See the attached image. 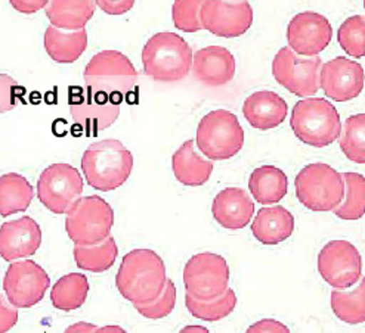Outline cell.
Instances as JSON below:
<instances>
[{
  "label": "cell",
  "instance_id": "obj_1",
  "mask_svg": "<svg viewBox=\"0 0 365 333\" xmlns=\"http://www.w3.org/2000/svg\"><path fill=\"white\" fill-rule=\"evenodd\" d=\"M166 265L151 249H133L120 263L115 286L125 300L135 304L155 301L166 286Z\"/></svg>",
  "mask_w": 365,
  "mask_h": 333
},
{
  "label": "cell",
  "instance_id": "obj_2",
  "mask_svg": "<svg viewBox=\"0 0 365 333\" xmlns=\"http://www.w3.org/2000/svg\"><path fill=\"white\" fill-rule=\"evenodd\" d=\"M80 164L91 187L99 192H113L130 177L133 155L120 140L106 139L92 143Z\"/></svg>",
  "mask_w": 365,
  "mask_h": 333
},
{
  "label": "cell",
  "instance_id": "obj_3",
  "mask_svg": "<svg viewBox=\"0 0 365 333\" xmlns=\"http://www.w3.org/2000/svg\"><path fill=\"white\" fill-rule=\"evenodd\" d=\"M144 73L163 83L184 80L192 68V49L176 33H157L142 49Z\"/></svg>",
  "mask_w": 365,
  "mask_h": 333
},
{
  "label": "cell",
  "instance_id": "obj_4",
  "mask_svg": "<svg viewBox=\"0 0 365 333\" xmlns=\"http://www.w3.org/2000/svg\"><path fill=\"white\" fill-rule=\"evenodd\" d=\"M290 126L300 142L314 148H326L339 139L341 121L330 100L307 97L294 105Z\"/></svg>",
  "mask_w": 365,
  "mask_h": 333
},
{
  "label": "cell",
  "instance_id": "obj_5",
  "mask_svg": "<svg viewBox=\"0 0 365 333\" xmlns=\"http://www.w3.org/2000/svg\"><path fill=\"white\" fill-rule=\"evenodd\" d=\"M294 186L300 204L317 213L333 211L344 196L341 174L331 165L322 162L303 166L296 176Z\"/></svg>",
  "mask_w": 365,
  "mask_h": 333
},
{
  "label": "cell",
  "instance_id": "obj_6",
  "mask_svg": "<svg viewBox=\"0 0 365 333\" xmlns=\"http://www.w3.org/2000/svg\"><path fill=\"white\" fill-rule=\"evenodd\" d=\"M195 142L209 161H225L241 151L245 144V130L235 114L227 110H216L198 122Z\"/></svg>",
  "mask_w": 365,
  "mask_h": 333
},
{
  "label": "cell",
  "instance_id": "obj_7",
  "mask_svg": "<svg viewBox=\"0 0 365 333\" xmlns=\"http://www.w3.org/2000/svg\"><path fill=\"white\" fill-rule=\"evenodd\" d=\"M83 75L86 89L121 99L135 90L138 81V71L130 59L118 51H103L93 55Z\"/></svg>",
  "mask_w": 365,
  "mask_h": 333
},
{
  "label": "cell",
  "instance_id": "obj_8",
  "mask_svg": "<svg viewBox=\"0 0 365 333\" xmlns=\"http://www.w3.org/2000/svg\"><path fill=\"white\" fill-rule=\"evenodd\" d=\"M114 226L111 205L101 196L80 198L66 217V231L77 246H93L110 238Z\"/></svg>",
  "mask_w": 365,
  "mask_h": 333
},
{
  "label": "cell",
  "instance_id": "obj_9",
  "mask_svg": "<svg viewBox=\"0 0 365 333\" xmlns=\"http://www.w3.org/2000/svg\"><path fill=\"white\" fill-rule=\"evenodd\" d=\"M83 179L70 164H52L40 174L37 198L53 214H67L82 198Z\"/></svg>",
  "mask_w": 365,
  "mask_h": 333
},
{
  "label": "cell",
  "instance_id": "obj_10",
  "mask_svg": "<svg viewBox=\"0 0 365 333\" xmlns=\"http://www.w3.org/2000/svg\"><path fill=\"white\" fill-rule=\"evenodd\" d=\"M228 283L230 265L222 255L201 253L191 257L185 264V290L198 301H212L224 295Z\"/></svg>",
  "mask_w": 365,
  "mask_h": 333
},
{
  "label": "cell",
  "instance_id": "obj_11",
  "mask_svg": "<svg viewBox=\"0 0 365 333\" xmlns=\"http://www.w3.org/2000/svg\"><path fill=\"white\" fill-rule=\"evenodd\" d=\"M319 56L303 58L290 48H281L272 60V75L278 85L299 97L314 96L319 89Z\"/></svg>",
  "mask_w": 365,
  "mask_h": 333
},
{
  "label": "cell",
  "instance_id": "obj_12",
  "mask_svg": "<svg viewBox=\"0 0 365 333\" xmlns=\"http://www.w3.org/2000/svg\"><path fill=\"white\" fill-rule=\"evenodd\" d=\"M120 96L96 93L89 89L70 93V112L77 126L86 136L98 134L111 127L120 115Z\"/></svg>",
  "mask_w": 365,
  "mask_h": 333
},
{
  "label": "cell",
  "instance_id": "obj_13",
  "mask_svg": "<svg viewBox=\"0 0 365 333\" xmlns=\"http://www.w3.org/2000/svg\"><path fill=\"white\" fill-rule=\"evenodd\" d=\"M51 278L46 270L31 260L14 261L4 278L8 302L15 308H31L45 298Z\"/></svg>",
  "mask_w": 365,
  "mask_h": 333
},
{
  "label": "cell",
  "instance_id": "obj_14",
  "mask_svg": "<svg viewBox=\"0 0 365 333\" xmlns=\"http://www.w3.org/2000/svg\"><path fill=\"white\" fill-rule=\"evenodd\" d=\"M318 272L334 289H349L361 280V254L348 240H331L319 251Z\"/></svg>",
  "mask_w": 365,
  "mask_h": 333
},
{
  "label": "cell",
  "instance_id": "obj_15",
  "mask_svg": "<svg viewBox=\"0 0 365 333\" xmlns=\"http://www.w3.org/2000/svg\"><path fill=\"white\" fill-rule=\"evenodd\" d=\"M201 28L209 33L235 38L246 34L253 24V8L249 2H219L209 0L200 8Z\"/></svg>",
  "mask_w": 365,
  "mask_h": 333
},
{
  "label": "cell",
  "instance_id": "obj_16",
  "mask_svg": "<svg viewBox=\"0 0 365 333\" xmlns=\"http://www.w3.org/2000/svg\"><path fill=\"white\" fill-rule=\"evenodd\" d=\"M333 27L330 21L312 11L300 12L287 27L289 48L299 56L315 58L330 45Z\"/></svg>",
  "mask_w": 365,
  "mask_h": 333
},
{
  "label": "cell",
  "instance_id": "obj_17",
  "mask_svg": "<svg viewBox=\"0 0 365 333\" xmlns=\"http://www.w3.org/2000/svg\"><path fill=\"white\" fill-rule=\"evenodd\" d=\"M319 88L334 102H349L364 89V70L355 60L337 56L319 71Z\"/></svg>",
  "mask_w": 365,
  "mask_h": 333
},
{
  "label": "cell",
  "instance_id": "obj_18",
  "mask_svg": "<svg viewBox=\"0 0 365 333\" xmlns=\"http://www.w3.org/2000/svg\"><path fill=\"white\" fill-rule=\"evenodd\" d=\"M42 245V228L31 217H19L0 226V257L8 263L31 257Z\"/></svg>",
  "mask_w": 365,
  "mask_h": 333
},
{
  "label": "cell",
  "instance_id": "obj_19",
  "mask_svg": "<svg viewBox=\"0 0 365 333\" xmlns=\"http://www.w3.org/2000/svg\"><path fill=\"white\" fill-rule=\"evenodd\" d=\"M237 71L234 55L222 46H207L192 56V73L197 81L210 88L225 86Z\"/></svg>",
  "mask_w": 365,
  "mask_h": 333
},
{
  "label": "cell",
  "instance_id": "obj_20",
  "mask_svg": "<svg viewBox=\"0 0 365 333\" xmlns=\"http://www.w3.org/2000/svg\"><path fill=\"white\" fill-rule=\"evenodd\" d=\"M212 214L222 227L238 231L249 226L255 214V204L250 195L241 187H227L216 195Z\"/></svg>",
  "mask_w": 365,
  "mask_h": 333
},
{
  "label": "cell",
  "instance_id": "obj_21",
  "mask_svg": "<svg viewBox=\"0 0 365 333\" xmlns=\"http://www.w3.org/2000/svg\"><path fill=\"white\" fill-rule=\"evenodd\" d=\"M289 112L287 103L279 95L269 90L255 92L242 105V114L252 127L267 132L278 127Z\"/></svg>",
  "mask_w": 365,
  "mask_h": 333
},
{
  "label": "cell",
  "instance_id": "obj_22",
  "mask_svg": "<svg viewBox=\"0 0 365 333\" xmlns=\"http://www.w3.org/2000/svg\"><path fill=\"white\" fill-rule=\"evenodd\" d=\"M294 217L281 205L259 210L252 223L253 236L263 245H277L293 235Z\"/></svg>",
  "mask_w": 365,
  "mask_h": 333
},
{
  "label": "cell",
  "instance_id": "obj_23",
  "mask_svg": "<svg viewBox=\"0 0 365 333\" xmlns=\"http://www.w3.org/2000/svg\"><path fill=\"white\" fill-rule=\"evenodd\" d=\"M172 169L179 183L185 186H202L213 173V162L201 158L195 151L194 140H187L172 157Z\"/></svg>",
  "mask_w": 365,
  "mask_h": 333
},
{
  "label": "cell",
  "instance_id": "obj_24",
  "mask_svg": "<svg viewBox=\"0 0 365 333\" xmlns=\"http://www.w3.org/2000/svg\"><path fill=\"white\" fill-rule=\"evenodd\" d=\"M95 8V2L91 0H53L46 6V15L52 27L64 31H78L89 23Z\"/></svg>",
  "mask_w": 365,
  "mask_h": 333
},
{
  "label": "cell",
  "instance_id": "obj_25",
  "mask_svg": "<svg viewBox=\"0 0 365 333\" xmlns=\"http://www.w3.org/2000/svg\"><path fill=\"white\" fill-rule=\"evenodd\" d=\"M88 48L86 28L78 31H64L48 27L45 31V49L58 64H73Z\"/></svg>",
  "mask_w": 365,
  "mask_h": 333
},
{
  "label": "cell",
  "instance_id": "obj_26",
  "mask_svg": "<svg viewBox=\"0 0 365 333\" xmlns=\"http://www.w3.org/2000/svg\"><path fill=\"white\" fill-rule=\"evenodd\" d=\"M249 189L253 198L263 204H278L289 191L286 173L274 165H262L250 174Z\"/></svg>",
  "mask_w": 365,
  "mask_h": 333
},
{
  "label": "cell",
  "instance_id": "obj_27",
  "mask_svg": "<svg viewBox=\"0 0 365 333\" xmlns=\"http://www.w3.org/2000/svg\"><path fill=\"white\" fill-rule=\"evenodd\" d=\"M34 198L30 181L18 173L0 176V217L24 213Z\"/></svg>",
  "mask_w": 365,
  "mask_h": 333
},
{
  "label": "cell",
  "instance_id": "obj_28",
  "mask_svg": "<svg viewBox=\"0 0 365 333\" xmlns=\"http://www.w3.org/2000/svg\"><path fill=\"white\" fill-rule=\"evenodd\" d=\"M89 294V280L85 275L70 273L56 280L51 290V301L56 310L73 311L83 307Z\"/></svg>",
  "mask_w": 365,
  "mask_h": 333
},
{
  "label": "cell",
  "instance_id": "obj_29",
  "mask_svg": "<svg viewBox=\"0 0 365 333\" xmlns=\"http://www.w3.org/2000/svg\"><path fill=\"white\" fill-rule=\"evenodd\" d=\"M118 255V248L113 236L93 246L74 245L73 257L76 265L91 273H104L110 270Z\"/></svg>",
  "mask_w": 365,
  "mask_h": 333
},
{
  "label": "cell",
  "instance_id": "obj_30",
  "mask_svg": "<svg viewBox=\"0 0 365 333\" xmlns=\"http://www.w3.org/2000/svg\"><path fill=\"white\" fill-rule=\"evenodd\" d=\"M344 196L333 213L341 220H359L365 213V180L362 174L344 173Z\"/></svg>",
  "mask_w": 365,
  "mask_h": 333
},
{
  "label": "cell",
  "instance_id": "obj_31",
  "mask_svg": "<svg viewBox=\"0 0 365 333\" xmlns=\"http://www.w3.org/2000/svg\"><path fill=\"white\" fill-rule=\"evenodd\" d=\"M364 292L365 282L361 279L358 287L352 290L334 289L330 295V304L333 313L344 323L361 324L365 320L364 313Z\"/></svg>",
  "mask_w": 365,
  "mask_h": 333
},
{
  "label": "cell",
  "instance_id": "obj_32",
  "mask_svg": "<svg viewBox=\"0 0 365 333\" xmlns=\"http://www.w3.org/2000/svg\"><path fill=\"white\" fill-rule=\"evenodd\" d=\"M185 305L190 313L200 320L219 322L228 317L237 307V295L234 289L228 287L224 295L212 301H198L191 295H185Z\"/></svg>",
  "mask_w": 365,
  "mask_h": 333
},
{
  "label": "cell",
  "instance_id": "obj_33",
  "mask_svg": "<svg viewBox=\"0 0 365 333\" xmlns=\"http://www.w3.org/2000/svg\"><path fill=\"white\" fill-rule=\"evenodd\" d=\"M341 152L355 164L365 162V115L358 114L344 121L339 136Z\"/></svg>",
  "mask_w": 365,
  "mask_h": 333
},
{
  "label": "cell",
  "instance_id": "obj_34",
  "mask_svg": "<svg viewBox=\"0 0 365 333\" xmlns=\"http://www.w3.org/2000/svg\"><path fill=\"white\" fill-rule=\"evenodd\" d=\"M339 45L348 55L354 58H362L365 55V18L355 15L348 18L340 26Z\"/></svg>",
  "mask_w": 365,
  "mask_h": 333
},
{
  "label": "cell",
  "instance_id": "obj_35",
  "mask_svg": "<svg viewBox=\"0 0 365 333\" xmlns=\"http://www.w3.org/2000/svg\"><path fill=\"white\" fill-rule=\"evenodd\" d=\"M175 305H176V286L173 280L168 279L163 292H161V295L155 301L150 304H135L133 307L142 317L150 319V320H160V319L168 317L175 310Z\"/></svg>",
  "mask_w": 365,
  "mask_h": 333
},
{
  "label": "cell",
  "instance_id": "obj_36",
  "mask_svg": "<svg viewBox=\"0 0 365 333\" xmlns=\"http://www.w3.org/2000/svg\"><path fill=\"white\" fill-rule=\"evenodd\" d=\"M202 2L198 0H178L172 6L173 24L184 33H195L202 30L200 24V8Z\"/></svg>",
  "mask_w": 365,
  "mask_h": 333
},
{
  "label": "cell",
  "instance_id": "obj_37",
  "mask_svg": "<svg viewBox=\"0 0 365 333\" xmlns=\"http://www.w3.org/2000/svg\"><path fill=\"white\" fill-rule=\"evenodd\" d=\"M24 95L26 90L12 77L0 74V114L12 111Z\"/></svg>",
  "mask_w": 365,
  "mask_h": 333
},
{
  "label": "cell",
  "instance_id": "obj_38",
  "mask_svg": "<svg viewBox=\"0 0 365 333\" xmlns=\"http://www.w3.org/2000/svg\"><path fill=\"white\" fill-rule=\"evenodd\" d=\"M18 323V310L0 297V333H8Z\"/></svg>",
  "mask_w": 365,
  "mask_h": 333
},
{
  "label": "cell",
  "instance_id": "obj_39",
  "mask_svg": "<svg viewBox=\"0 0 365 333\" xmlns=\"http://www.w3.org/2000/svg\"><path fill=\"white\" fill-rule=\"evenodd\" d=\"M246 333H292V332L286 324L275 319H262L255 324H252L246 330Z\"/></svg>",
  "mask_w": 365,
  "mask_h": 333
},
{
  "label": "cell",
  "instance_id": "obj_40",
  "mask_svg": "<svg viewBox=\"0 0 365 333\" xmlns=\"http://www.w3.org/2000/svg\"><path fill=\"white\" fill-rule=\"evenodd\" d=\"M95 5L110 15H123L135 5L133 0H96Z\"/></svg>",
  "mask_w": 365,
  "mask_h": 333
},
{
  "label": "cell",
  "instance_id": "obj_41",
  "mask_svg": "<svg viewBox=\"0 0 365 333\" xmlns=\"http://www.w3.org/2000/svg\"><path fill=\"white\" fill-rule=\"evenodd\" d=\"M14 9L21 14H34L40 9H43L48 6L49 2L46 0H11L9 2Z\"/></svg>",
  "mask_w": 365,
  "mask_h": 333
},
{
  "label": "cell",
  "instance_id": "obj_42",
  "mask_svg": "<svg viewBox=\"0 0 365 333\" xmlns=\"http://www.w3.org/2000/svg\"><path fill=\"white\" fill-rule=\"evenodd\" d=\"M98 327L88 322H78L66 329L64 333H93Z\"/></svg>",
  "mask_w": 365,
  "mask_h": 333
},
{
  "label": "cell",
  "instance_id": "obj_43",
  "mask_svg": "<svg viewBox=\"0 0 365 333\" xmlns=\"http://www.w3.org/2000/svg\"><path fill=\"white\" fill-rule=\"evenodd\" d=\"M93 333H128L123 327L111 324V326H103V327H98Z\"/></svg>",
  "mask_w": 365,
  "mask_h": 333
},
{
  "label": "cell",
  "instance_id": "obj_44",
  "mask_svg": "<svg viewBox=\"0 0 365 333\" xmlns=\"http://www.w3.org/2000/svg\"><path fill=\"white\" fill-rule=\"evenodd\" d=\"M179 333H210V332L202 326H185Z\"/></svg>",
  "mask_w": 365,
  "mask_h": 333
}]
</instances>
